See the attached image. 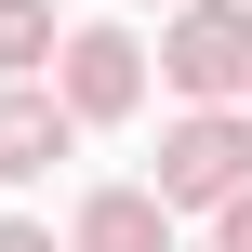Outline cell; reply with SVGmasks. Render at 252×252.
Instances as JSON below:
<instances>
[{
	"mask_svg": "<svg viewBox=\"0 0 252 252\" xmlns=\"http://www.w3.org/2000/svg\"><path fill=\"white\" fill-rule=\"evenodd\" d=\"M159 199H173V213H239V199H252V120H239V106L159 133Z\"/></svg>",
	"mask_w": 252,
	"mask_h": 252,
	"instance_id": "cell-2",
	"label": "cell"
},
{
	"mask_svg": "<svg viewBox=\"0 0 252 252\" xmlns=\"http://www.w3.org/2000/svg\"><path fill=\"white\" fill-rule=\"evenodd\" d=\"M53 93H66V120H133V106H146V53H133V27H66Z\"/></svg>",
	"mask_w": 252,
	"mask_h": 252,
	"instance_id": "cell-3",
	"label": "cell"
},
{
	"mask_svg": "<svg viewBox=\"0 0 252 252\" xmlns=\"http://www.w3.org/2000/svg\"><path fill=\"white\" fill-rule=\"evenodd\" d=\"M66 133H80V120H66V93H40V80H27V93H0V186L53 173V159H66Z\"/></svg>",
	"mask_w": 252,
	"mask_h": 252,
	"instance_id": "cell-5",
	"label": "cell"
},
{
	"mask_svg": "<svg viewBox=\"0 0 252 252\" xmlns=\"http://www.w3.org/2000/svg\"><path fill=\"white\" fill-rule=\"evenodd\" d=\"M173 13H186V0H173Z\"/></svg>",
	"mask_w": 252,
	"mask_h": 252,
	"instance_id": "cell-9",
	"label": "cell"
},
{
	"mask_svg": "<svg viewBox=\"0 0 252 252\" xmlns=\"http://www.w3.org/2000/svg\"><path fill=\"white\" fill-rule=\"evenodd\" d=\"M66 252H173V199L159 186H93L80 226H66Z\"/></svg>",
	"mask_w": 252,
	"mask_h": 252,
	"instance_id": "cell-4",
	"label": "cell"
},
{
	"mask_svg": "<svg viewBox=\"0 0 252 252\" xmlns=\"http://www.w3.org/2000/svg\"><path fill=\"white\" fill-rule=\"evenodd\" d=\"M213 252H252V199H239V213H213Z\"/></svg>",
	"mask_w": 252,
	"mask_h": 252,
	"instance_id": "cell-7",
	"label": "cell"
},
{
	"mask_svg": "<svg viewBox=\"0 0 252 252\" xmlns=\"http://www.w3.org/2000/svg\"><path fill=\"white\" fill-rule=\"evenodd\" d=\"M159 80L186 93V120L239 106L252 93V0H186V13L159 27Z\"/></svg>",
	"mask_w": 252,
	"mask_h": 252,
	"instance_id": "cell-1",
	"label": "cell"
},
{
	"mask_svg": "<svg viewBox=\"0 0 252 252\" xmlns=\"http://www.w3.org/2000/svg\"><path fill=\"white\" fill-rule=\"evenodd\" d=\"M40 66H66V27H53V0H0V93H27Z\"/></svg>",
	"mask_w": 252,
	"mask_h": 252,
	"instance_id": "cell-6",
	"label": "cell"
},
{
	"mask_svg": "<svg viewBox=\"0 0 252 252\" xmlns=\"http://www.w3.org/2000/svg\"><path fill=\"white\" fill-rule=\"evenodd\" d=\"M0 252H53V226H0Z\"/></svg>",
	"mask_w": 252,
	"mask_h": 252,
	"instance_id": "cell-8",
	"label": "cell"
}]
</instances>
